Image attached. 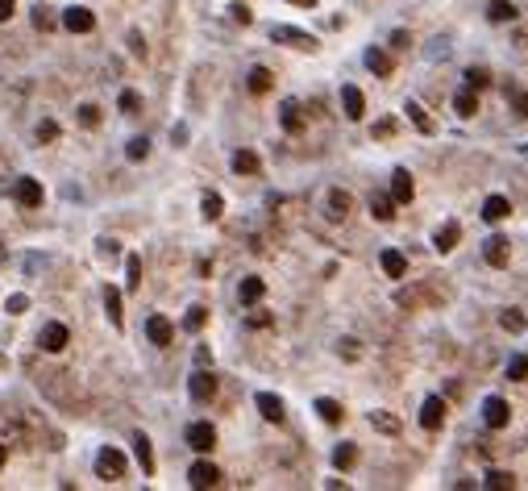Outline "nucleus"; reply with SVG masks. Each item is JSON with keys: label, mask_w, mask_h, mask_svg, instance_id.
Wrapping results in <instances>:
<instances>
[{"label": "nucleus", "mask_w": 528, "mask_h": 491, "mask_svg": "<svg viewBox=\"0 0 528 491\" xmlns=\"http://www.w3.org/2000/svg\"><path fill=\"white\" fill-rule=\"evenodd\" d=\"M291 4H308V9H313V4H316V0H291Z\"/></svg>", "instance_id": "58"}, {"label": "nucleus", "mask_w": 528, "mask_h": 491, "mask_svg": "<svg viewBox=\"0 0 528 491\" xmlns=\"http://www.w3.org/2000/svg\"><path fill=\"white\" fill-rule=\"evenodd\" d=\"M34 25H38L42 34L59 29V17H54V9H46V4H34Z\"/></svg>", "instance_id": "36"}, {"label": "nucleus", "mask_w": 528, "mask_h": 491, "mask_svg": "<svg viewBox=\"0 0 528 491\" xmlns=\"http://www.w3.org/2000/svg\"><path fill=\"white\" fill-rule=\"evenodd\" d=\"M54 138H59V125H54V121L38 125V142H54Z\"/></svg>", "instance_id": "50"}, {"label": "nucleus", "mask_w": 528, "mask_h": 491, "mask_svg": "<svg viewBox=\"0 0 528 491\" xmlns=\"http://www.w3.org/2000/svg\"><path fill=\"white\" fill-rule=\"evenodd\" d=\"M96 475L104 483H121L125 479V454H121L117 445H104L96 454Z\"/></svg>", "instance_id": "2"}, {"label": "nucleus", "mask_w": 528, "mask_h": 491, "mask_svg": "<svg viewBox=\"0 0 528 491\" xmlns=\"http://www.w3.org/2000/svg\"><path fill=\"white\" fill-rule=\"evenodd\" d=\"M482 487H487V491H512V487H516V479H512L507 470H487Z\"/></svg>", "instance_id": "34"}, {"label": "nucleus", "mask_w": 528, "mask_h": 491, "mask_svg": "<svg viewBox=\"0 0 528 491\" xmlns=\"http://www.w3.org/2000/svg\"><path fill=\"white\" fill-rule=\"evenodd\" d=\"M454 113L457 117H474L479 113V96H474V88H462L454 96Z\"/></svg>", "instance_id": "27"}, {"label": "nucleus", "mask_w": 528, "mask_h": 491, "mask_svg": "<svg viewBox=\"0 0 528 491\" xmlns=\"http://www.w3.org/2000/svg\"><path fill=\"white\" fill-rule=\"evenodd\" d=\"M204 320H208V308H200V304H196V308H188V317H183V329H188V333H200V329H204Z\"/></svg>", "instance_id": "45"}, {"label": "nucleus", "mask_w": 528, "mask_h": 491, "mask_svg": "<svg viewBox=\"0 0 528 491\" xmlns=\"http://www.w3.org/2000/svg\"><path fill=\"white\" fill-rule=\"evenodd\" d=\"M104 313H108V320H113V325H125V313H121V292L117 288H104Z\"/></svg>", "instance_id": "30"}, {"label": "nucleus", "mask_w": 528, "mask_h": 491, "mask_svg": "<svg viewBox=\"0 0 528 491\" xmlns=\"http://www.w3.org/2000/svg\"><path fill=\"white\" fill-rule=\"evenodd\" d=\"M391 46H395V50H408V46H412V38L404 34V29H400V34H391Z\"/></svg>", "instance_id": "54"}, {"label": "nucleus", "mask_w": 528, "mask_h": 491, "mask_svg": "<svg viewBox=\"0 0 528 491\" xmlns=\"http://www.w3.org/2000/svg\"><path fill=\"white\" fill-rule=\"evenodd\" d=\"M370 429H375V433H387V437H395V433H400V417H391V412L379 408V412H370Z\"/></svg>", "instance_id": "28"}, {"label": "nucleus", "mask_w": 528, "mask_h": 491, "mask_svg": "<svg viewBox=\"0 0 528 491\" xmlns=\"http://www.w3.org/2000/svg\"><path fill=\"white\" fill-rule=\"evenodd\" d=\"M138 283H142V258H138V254H129V258H125V288L133 292Z\"/></svg>", "instance_id": "40"}, {"label": "nucleus", "mask_w": 528, "mask_h": 491, "mask_svg": "<svg viewBox=\"0 0 528 491\" xmlns=\"http://www.w3.org/2000/svg\"><path fill=\"white\" fill-rule=\"evenodd\" d=\"M125 154H129V158H133V163H142L146 154H150V142H146V138H133V142H129V146H125Z\"/></svg>", "instance_id": "47"}, {"label": "nucleus", "mask_w": 528, "mask_h": 491, "mask_svg": "<svg viewBox=\"0 0 528 491\" xmlns=\"http://www.w3.org/2000/svg\"><path fill=\"white\" fill-rule=\"evenodd\" d=\"M370 213H375L379 221H391V217H395V200L391 196H370Z\"/></svg>", "instance_id": "42"}, {"label": "nucleus", "mask_w": 528, "mask_h": 491, "mask_svg": "<svg viewBox=\"0 0 528 491\" xmlns=\"http://www.w3.org/2000/svg\"><path fill=\"white\" fill-rule=\"evenodd\" d=\"M279 121H283L288 133H304V108H300L295 100H283V104H279Z\"/></svg>", "instance_id": "16"}, {"label": "nucleus", "mask_w": 528, "mask_h": 491, "mask_svg": "<svg viewBox=\"0 0 528 491\" xmlns=\"http://www.w3.org/2000/svg\"><path fill=\"white\" fill-rule=\"evenodd\" d=\"M404 113H408V121L416 125L420 133H432V121H429V113H425V108H420L416 100H408V104H404Z\"/></svg>", "instance_id": "35"}, {"label": "nucleus", "mask_w": 528, "mask_h": 491, "mask_svg": "<svg viewBox=\"0 0 528 491\" xmlns=\"http://www.w3.org/2000/svg\"><path fill=\"white\" fill-rule=\"evenodd\" d=\"M0 367H4V354H0Z\"/></svg>", "instance_id": "59"}, {"label": "nucleus", "mask_w": 528, "mask_h": 491, "mask_svg": "<svg viewBox=\"0 0 528 491\" xmlns=\"http://www.w3.org/2000/svg\"><path fill=\"white\" fill-rule=\"evenodd\" d=\"M325 208H329V217H333V221H345V217H350V208H354V196H350V192H341V188H333V192L325 196Z\"/></svg>", "instance_id": "15"}, {"label": "nucleus", "mask_w": 528, "mask_h": 491, "mask_svg": "<svg viewBox=\"0 0 528 491\" xmlns=\"http://www.w3.org/2000/svg\"><path fill=\"white\" fill-rule=\"evenodd\" d=\"M146 338H150L154 345H171L175 329H171V320H167V317H158V313H154V317L146 320Z\"/></svg>", "instance_id": "17"}, {"label": "nucleus", "mask_w": 528, "mask_h": 491, "mask_svg": "<svg viewBox=\"0 0 528 491\" xmlns=\"http://www.w3.org/2000/svg\"><path fill=\"white\" fill-rule=\"evenodd\" d=\"M482 258H487L491 267H507V258H512V246H507V238L491 233V238L482 242Z\"/></svg>", "instance_id": "10"}, {"label": "nucleus", "mask_w": 528, "mask_h": 491, "mask_svg": "<svg viewBox=\"0 0 528 491\" xmlns=\"http://www.w3.org/2000/svg\"><path fill=\"white\" fill-rule=\"evenodd\" d=\"M13 196H17L21 208H38V204H42V183H38V179H29V175H21V179H17V188H13Z\"/></svg>", "instance_id": "11"}, {"label": "nucleus", "mask_w": 528, "mask_h": 491, "mask_svg": "<svg viewBox=\"0 0 528 491\" xmlns=\"http://www.w3.org/2000/svg\"><path fill=\"white\" fill-rule=\"evenodd\" d=\"M129 50H133L138 59H146V38L138 34V29H129Z\"/></svg>", "instance_id": "51"}, {"label": "nucleus", "mask_w": 528, "mask_h": 491, "mask_svg": "<svg viewBox=\"0 0 528 491\" xmlns=\"http://www.w3.org/2000/svg\"><path fill=\"white\" fill-rule=\"evenodd\" d=\"M441 425H445V400H441V395H429V400L420 404V429L437 433Z\"/></svg>", "instance_id": "7"}, {"label": "nucleus", "mask_w": 528, "mask_h": 491, "mask_svg": "<svg viewBox=\"0 0 528 491\" xmlns=\"http://www.w3.org/2000/svg\"><path fill=\"white\" fill-rule=\"evenodd\" d=\"M188 395H192L196 404H208L216 395V375L213 370H196L192 379H188Z\"/></svg>", "instance_id": "5"}, {"label": "nucleus", "mask_w": 528, "mask_h": 491, "mask_svg": "<svg viewBox=\"0 0 528 491\" xmlns=\"http://www.w3.org/2000/svg\"><path fill=\"white\" fill-rule=\"evenodd\" d=\"M188 483H192V487H216V483H220V470L213 467V462H192V470H188Z\"/></svg>", "instance_id": "14"}, {"label": "nucleus", "mask_w": 528, "mask_h": 491, "mask_svg": "<svg viewBox=\"0 0 528 491\" xmlns=\"http://www.w3.org/2000/svg\"><path fill=\"white\" fill-rule=\"evenodd\" d=\"M38 392L59 408H79V400H83L75 375H67V370H38Z\"/></svg>", "instance_id": "1"}, {"label": "nucleus", "mask_w": 528, "mask_h": 491, "mask_svg": "<svg viewBox=\"0 0 528 491\" xmlns=\"http://www.w3.org/2000/svg\"><path fill=\"white\" fill-rule=\"evenodd\" d=\"M245 88H250L254 96H266V92L275 88V75L266 71V67H250V75H245Z\"/></svg>", "instance_id": "22"}, {"label": "nucleus", "mask_w": 528, "mask_h": 491, "mask_svg": "<svg viewBox=\"0 0 528 491\" xmlns=\"http://www.w3.org/2000/svg\"><path fill=\"white\" fill-rule=\"evenodd\" d=\"M457 242H462V225L457 221H445L437 233H432V250H437V254H450Z\"/></svg>", "instance_id": "13"}, {"label": "nucleus", "mask_w": 528, "mask_h": 491, "mask_svg": "<svg viewBox=\"0 0 528 491\" xmlns=\"http://www.w3.org/2000/svg\"><path fill=\"white\" fill-rule=\"evenodd\" d=\"M245 325H250V329H266V325H270V317H266V313H250V320H245Z\"/></svg>", "instance_id": "53"}, {"label": "nucleus", "mask_w": 528, "mask_h": 491, "mask_svg": "<svg viewBox=\"0 0 528 491\" xmlns=\"http://www.w3.org/2000/svg\"><path fill=\"white\" fill-rule=\"evenodd\" d=\"M507 420H512V404L504 395H487L482 400V425L487 429H507Z\"/></svg>", "instance_id": "4"}, {"label": "nucleus", "mask_w": 528, "mask_h": 491, "mask_svg": "<svg viewBox=\"0 0 528 491\" xmlns=\"http://www.w3.org/2000/svg\"><path fill=\"white\" fill-rule=\"evenodd\" d=\"M233 21L250 25V9H245V4H233Z\"/></svg>", "instance_id": "55"}, {"label": "nucleus", "mask_w": 528, "mask_h": 491, "mask_svg": "<svg viewBox=\"0 0 528 491\" xmlns=\"http://www.w3.org/2000/svg\"><path fill=\"white\" fill-rule=\"evenodd\" d=\"M79 125H83V129H96V125H100V108H96V104H79Z\"/></svg>", "instance_id": "46"}, {"label": "nucleus", "mask_w": 528, "mask_h": 491, "mask_svg": "<svg viewBox=\"0 0 528 491\" xmlns=\"http://www.w3.org/2000/svg\"><path fill=\"white\" fill-rule=\"evenodd\" d=\"M270 42H291V46H300V50H316V38L304 34V29H295V25H275L270 29Z\"/></svg>", "instance_id": "8"}, {"label": "nucleus", "mask_w": 528, "mask_h": 491, "mask_svg": "<svg viewBox=\"0 0 528 491\" xmlns=\"http://www.w3.org/2000/svg\"><path fill=\"white\" fill-rule=\"evenodd\" d=\"M220 208H225V200L216 196V192H208V196L200 200V213H204V221H220Z\"/></svg>", "instance_id": "41"}, {"label": "nucleus", "mask_w": 528, "mask_h": 491, "mask_svg": "<svg viewBox=\"0 0 528 491\" xmlns=\"http://www.w3.org/2000/svg\"><path fill=\"white\" fill-rule=\"evenodd\" d=\"M133 454H138V467H142V475H154V445H150V437H146V433H133Z\"/></svg>", "instance_id": "20"}, {"label": "nucleus", "mask_w": 528, "mask_h": 491, "mask_svg": "<svg viewBox=\"0 0 528 491\" xmlns=\"http://www.w3.org/2000/svg\"><path fill=\"white\" fill-rule=\"evenodd\" d=\"M4 458H9V450H4V442H0V467H4Z\"/></svg>", "instance_id": "57"}, {"label": "nucleus", "mask_w": 528, "mask_h": 491, "mask_svg": "<svg viewBox=\"0 0 528 491\" xmlns=\"http://www.w3.org/2000/svg\"><path fill=\"white\" fill-rule=\"evenodd\" d=\"M188 445H192L196 454H208L216 445V429L208 420H192V425H188Z\"/></svg>", "instance_id": "6"}, {"label": "nucleus", "mask_w": 528, "mask_h": 491, "mask_svg": "<svg viewBox=\"0 0 528 491\" xmlns=\"http://www.w3.org/2000/svg\"><path fill=\"white\" fill-rule=\"evenodd\" d=\"M63 25H67L71 34H92V29H96V17H92V9H83V4H71V9L63 13Z\"/></svg>", "instance_id": "9"}, {"label": "nucleus", "mask_w": 528, "mask_h": 491, "mask_svg": "<svg viewBox=\"0 0 528 491\" xmlns=\"http://www.w3.org/2000/svg\"><path fill=\"white\" fill-rule=\"evenodd\" d=\"M504 375L512 379V383H524V379H528V354H512V358H507V367H504Z\"/></svg>", "instance_id": "32"}, {"label": "nucleus", "mask_w": 528, "mask_h": 491, "mask_svg": "<svg viewBox=\"0 0 528 491\" xmlns=\"http://www.w3.org/2000/svg\"><path fill=\"white\" fill-rule=\"evenodd\" d=\"M233 171L238 175H258V154H254V150H238V154H233Z\"/></svg>", "instance_id": "33"}, {"label": "nucleus", "mask_w": 528, "mask_h": 491, "mask_svg": "<svg viewBox=\"0 0 528 491\" xmlns=\"http://www.w3.org/2000/svg\"><path fill=\"white\" fill-rule=\"evenodd\" d=\"M337 354H341L345 363H358V358H362V342H358V338H341V342H337Z\"/></svg>", "instance_id": "44"}, {"label": "nucleus", "mask_w": 528, "mask_h": 491, "mask_svg": "<svg viewBox=\"0 0 528 491\" xmlns=\"http://www.w3.org/2000/svg\"><path fill=\"white\" fill-rule=\"evenodd\" d=\"M507 213H512L507 196H487V200H482V221L499 225V221H507Z\"/></svg>", "instance_id": "18"}, {"label": "nucleus", "mask_w": 528, "mask_h": 491, "mask_svg": "<svg viewBox=\"0 0 528 491\" xmlns=\"http://www.w3.org/2000/svg\"><path fill=\"white\" fill-rule=\"evenodd\" d=\"M254 404H258V412H263L266 420H275V425L283 420V400H279V395H270V392H258V395H254Z\"/></svg>", "instance_id": "23"}, {"label": "nucleus", "mask_w": 528, "mask_h": 491, "mask_svg": "<svg viewBox=\"0 0 528 491\" xmlns=\"http://www.w3.org/2000/svg\"><path fill=\"white\" fill-rule=\"evenodd\" d=\"M4 308H9L13 317H21V313H29V300H25V295H9V304H4Z\"/></svg>", "instance_id": "49"}, {"label": "nucleus", "mask_w": 528, "mask_h": 491, "mask_svg": "<svg viewBox=\"0 0 528 491\" xmlns=\"http://www.w3.org/2000/svg\"><path fill=\"white\" fill-rule=\"evenodd\" d=\"M67 342H71V329L63 320H50V325H42V333H38V350L42 354H63Z\"/></svg>", "instance_id": "3"}, {"label": "nucleus", "mask_w": 528, "mask_h": 491, "mask_svg": "<svg viewBox=\"0 0 528 491\" xmlns=\"http://www.w3.org/2000/svg\"><path fill=\"white\" fill-rule=\"evenodd\" d=\"M316 412H320L325 425H341V417H345V412H341V404L329 400V395H320V400H316Z\"/></svg>", "instance_id": "31"}, {"label": "nucleus", "mask_w": 528, "mask_h": 491, "mask_svg": "<svg viewBox=\"0 0 528 491\" xmlns=\"http://www.w3.org/2000/svg\"><path fill=\"white\" fill-rule=\"evenodd\" d=\"M429 59H432V63H437V59H450V42H445V38H432V42H429Z\"/></svg>", "instance_id": "48"}, {"label": "nucleus", "mask_w": 528, "mask_h": 491, "mask_svg": "<svg viewBox=\"0 0 528 491\" xmlns=\"http://www.w3.org/2000/svg\"><path fill=\"white\" fill-rule=\"evenodd\" d=\"M13 9H17V0H0V21H9V17H13Z\"/></svg>", "instance_id": "56"}, {"label": "nucleus", "mask_w": 528, "mask_h": 491, "mask_svg": "<svg viewBox=\"0 0 528 491\" xmlns=\"http://www.w3.org/2000/svg\"><path fill=\"white\" fill-rule=\"evenodd\" d=\"M341 108H345V117H350V121H362V117H366V96H362L354 83H345V88H341Z\"/></svg>", "instance_id": "12"}, {"label": "nucleus", "mask_w": 528, "mask_h": 491, "mask_svg": "<svg viewBox=\"0 0 528 491\" xmlns=\"http://www.w3.org/2000/svg\"><path fill=\"white\" fill-rule=\"evenodd\" d=\"M504 96L512 100V113H516V117H528V92H520L516 83H507V88H504Z\"/></svg>", "instance_id": "37"}, {"label": "nucleus", "mask_w": 528, "mask_h": 491, "mask_svg": "<svg viewBox=\"0 0 528 491\" xmlns=\"http://www.w3.org/2000/svg\"><path fill=\"white\" fill-rule=\"evenodd\" d=\"M354 462H358V445H354V442H341L333 450V467L337 470H350Z\"/></svg>", "instance_id": "29"}, {"label": "nucleus", "mask_w": 528, "mask_h": 491, "mask_svg": "<svg viewBox=\"0 0 528 491\" xmlns=\"http://www.w3.org/2000/svg\"><path fill=\"white\" fill-rule=\"evenodd\" d=\"M238 295H241V304H258V300L266 295V283L258 279V275H250V279H241Z\"/></svg>", "instance_id": "25"}, {"label": "nucleus", "mask_w": 528, "mask_h": 491, "mask_svg": "<svg viewBox=\"0 0 528 491\" xmlns=\"http://www.w3.org/2000/svg\"><path fill=\"white\" fill-rule=\"evenodd\" d=\"M391 133H395V121H391V117H383V121L375 125V138H391Z\"/></svg>", "instance_id": "52"}, {"label": "nucleus", "mask_w": 528, "mask_h": 491, "mask_svg": "<svg viewBox=\"0 0 528 491\" xmlns=\"http://www.w3.org/2000/svg\"><path fill=\"white\" fill-rule=\"evenodd\" d=\"M117 108H121V113H125V117H138V113H142V96L125 88V92H121V96H117Z\"/></svg>", "instance_id": "39"}, {"label": "nucleus", "mask_w": 528, "mask_h": 491, "mask_svg": "<svg viewBox=\"0 0 528 491\" xmlns=\"http://www.w3.org/2000/svg\"><path fill=\"white\" fill-rule=\"evenodd\" d=\"M499 325H504L507 333H524V329H528V317L520 313V308H507L504 317H499Z\"/></svg>", "instance_id": "38"}, {"label": "nucleus", "mask_w": 528, "mask_h": 491, "mask_svg": "<svg viewBox=\"0 0 528 491\" xmlns=\"http://www.w3.org/2000/svg\"><path fill=\"white\" fill-rule=\"evenodd\" d=\"M366 67H370L375 75H383V79L395 71V63H391V54H387L383 46H370V50H366Z\"/></svg>", "instance_id": "24"}, {"label": "nucleus", "mask_w": 528, "mask_h": 491, "mask_svg": "<svg viewBox=\"0 0 528 491\" xmlns=\"http://www.w3.org/2000/svg\"><path fill=\"white\" fill-rule=\"evenodd\" d=\"M379 263H383L387 279H404V275H408V258H404L400 250H383V254H379Z\"/></svg>", "instance_id": "21"}, {"label": "nucleus", "mask_w": 528, "mask_h": 491, "mask_svg": "<svg viewBox=\"0 0 528 491\" xmlns=\"http://www.w3.org/2000/svg\"><path fill=\"white\" fill-rule=\"evenodd\" d=\"M462 79H466V88L482 92V88L491 83V71H487V67H466V75H462Z\"/></svg>", "instance_id": "43"}, {"label": "nucleus", "mask_w": 528, "mask_h": 491, "mask_svg": "<svg viewBox=\"0 0 528 491\" xmlns=\"http://www.w3.org/2000/svg\"><path fill=\"white\" fill-rule=\"evenodd\" d=\"M487 17H491L495 25L516 21V4H512V0H491V4H487Z\"/></svg>", "instance_id": "26"}, {"label": "nucleus", "mask_w": 528, "mask_h": 491, "mask_svg": "<svg viewBox=\"0 0 528 491\" xmlns=\"http://www.w3.org/2000/svg\"><path fill=\"white\" fill-rule=\"evenodd\" d=\"M412 192H416V188H412V175L404 171V167H395V175H391V200H395V204H408Z\"/></svg>", "instance_id": "19"}]
</instances>
